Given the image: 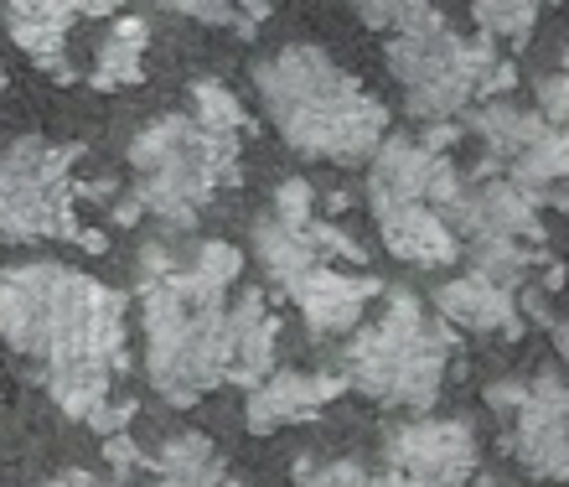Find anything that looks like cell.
Listing matches in <instances>:
<instances>
[{
  "label": "cell",
  "mask_w": 569,
  "mask_h": 487,
  "mask_svg": "<svg viewBox=\"0 0 569 487\" xmlns=\"http://www.w3.org/2000/svg\"><path fill=\"white\" fill-rule=\"evenodd\" d=\"M228 327H233V368H228V384L254 389L274 368V352H280V317L270 311L264 290H239V301H228Z\"/></svg>",
  "instance_id": "16"
},
{
  "label": "cell",
  "mask_w": 569,
  "mask_h": 487,
  "mask_svg": "<svg viewBox=\"0 0 569 487\" xmlns=\"http://www.w3.org/2000/svg\"><path fill=\"white\" fill-rule=\"evenodd\" d=\"M461 337L425 296L415 290H383V311L352 327L342 342L347 384L383 410L425 415L446 389L450 358Z\"/></svg>",
  "instance_id": "3"
},
{
  "label": "cell",
  "mask_w": 569,
  "mask_h": 487,
  "mask_svg": "<svg viewBox=\"0 0 569 487\" xmlns=\"http://www.w3.org/2000/svg\"><path fill=\"white\" fill-rule=\"evenodd\" d=\"M446 223L466 239H533L543 244L539 198L523 192L508 171H466L461 198L446 208Z\"/></svg>",
  "instance_id": "10"
},
{
  "label": "cell",
  "mask_w": 569,
  "mask_h": 487,
  "mask_svg": "<svg viewBox=\"0 0 569 487\" xmlns=\"http://www.w3.org/2000/svg\"><path fill=\"white\" fill-rule=\"evenodd\" d=\"M383 290L389 286H383L378 275H358L352 265L321 259L284 301H296V311H300V321H306L311 337H347L352 327L368 321V306H373Z\"/></svg>",
  "instance_id": "11"
},
{
  "label": "cell",
  "mask_w": 569,
  "mask_h": 487,
  "mask_svg": "<svg viewBox=\"0 0 569 487\" xmlns=\"http://www.w3.org/2000/svg\"><path fill=\"white\" fill-rule=\"evenodd\" d=\"M378 239L399 265H415V270H440L461 259V233L430 202H405V208L378 213Z\"/></svg>",
  "instance_id": "15"
},
{
  "label": "cell",
  "mask_w": 569,
  "mask_h": 487,
  "mask_svg": "<svg viewBox=\"0 0 569 487\" xmlns=\"http://www.w3.org/2000/svg\"><path fill=\"white\" fill-rule=\"evenodd\" d=\"M446 156L430 151L420 136H389L368 161V182H362V202L368 213H389L405 202H430V182Z\"/></svg>",
  "instance_id": "14"
},
{
  "label": "cell",
  "mask_w": 569,
  "mask_h": 487,
  "mask_svg": "<svg viewBox=\"0 0 569 487\" xmlns=\"http://www.w3.org/2000/svg\"><path fill=\"white\" fill-rule=\"evenodd\" d=\"M528 399V374H508V379H497V384H487V410H497L502 420H508L518 405Z\"/></svg>",
  "instance_id": "34"
},
{
  "label": "cell",
  "mask_w": 569,
  "mask_h": 487,
  "mask_svg": "<svg viewBox=\"0 0 569 487\" xmlns=\"http://www.w3.org/2000/svg\"><path fill=\"white\" fill-rule=\"evenodd\" d=\"M508 451L528 477L569 483V379L555 368L528 374V399L508 415Z\"/></svg>",
  "instance_id": "9"
},
{
  "label": "cell",
  "mask_w": 569,
  "mask_h": 487,
  "mask_svg": "<svg viewBox=\"0 0 569 487\" xmlns=\"http://www.w3.org/2000/svg\"><path fill=\"white\" fill-rule=\"evenodd\" d=\"M254 93L264 120L306 161L368 167L389 140V109L316 42H284L254 62Z\"/></svg>",
  "instance_id": "1"
},
{
  "label": "cell",
  "mask_w": 569,
  "mask_h": 487,
  "mask_svg": "<svg viewBox=\"0 0 569 487\" xmlns=\"http://www.w3.org/2000/svg\"><path fill=\"white\" fill-rule=\"evenodd\" d=\"M239 156L243 136H218L202 130L187 115H156L130 136L124 161L136 171V192L146 218L161 233H192L202 208L212 202V192L228 182H239Z\"/></svg>",
  "instance_id": "5"
},
{
  "label": "cell",
  "mask_w": 569,
  "mask_h": 487,
  "mask_svg": "<svg viewBox=\"0 0 569 487\" xmlns=\"http://www.w3.org/2000/svg\"><path fill=\"white\" fill-rule=\"evenodd\" d=\"M559 68H569V47H565V52H559Z\"/></svg>",
  "instance_id": "41"
},
{
  "label": "cell",
  "mask_w": 569,
  "mask_h": 487,
  "mask_svg": "<svg viewBox=\"0 0 569 487\" xmlns=\"http://www.w3.org/2000/svg\"><path fill=\"white\" fill-rule=\"evenodd\" d=\"M140 337H146V374L171 410H187L233 368V327H228V290H212L192 270L171 280H150L136 296Z\"/></svg>",
  "instance_id": "4"
},
{
  "label": "cell",
  "mask_w": 569,
  "mask_h": 487,
  "mask_svg": "<svg viewBox=\"0 0 569 487\" xmlns=\"http://www.w3.org/2000/svg\"><path fill=\"white\" fill-rule=\"evenodd\" d=\"M342 6H352V11H358L362 27L389 31V27H393V16H399V6H405V0H342Z\"/></svg>",
  "instance_id": "36"
},
{
  "label": "cell",
  "mask_w": 569,
  "mask_h": 487,
  "mask_svg": "<svg viewBox=\"0 0 569 487\" xmlns=\"http://www.w3.org/2000/svg\"><path fill=\"white\" fill-rule=\"evenodd\" d=\"M461 120H466V136H477L481 151L492 156V161H502V167H512L549 130V120H543L539 109H523V105H512V99H481V105L466 109Z\"/></svg>",
  "instance_id": "17"
},
{
  "label": "cell",
  "mask_w": 569,
  "mask_h": 487,
  "mask_svg": "<svg viewBox=\"0 0 569 487\" xmlns=\"http://www.w3.org/2000/svg\"><path fill=\"white\" fill-rule=\"evenodd\" d=\"M533 109H539L549 125H569V68L533 78Z\"/></svg>",
  "instance_id": "32"
},
{
  "label": "cell",
  "mask_w": 569,
  "mask_h": 487,
  "mask_svg": "<svg viewBox=\"0 0 569 487\" xmlns=\"http://www.w3.org/2000/svg\"><path fill=\"white\" fill-rule=\"evenodd\" d=\"M150 473H156V487H218L223 483V457H218V446L202 436V430H177V436H166L146 461Z\"/></svg>",
  "instance_id": "21"
},
{
  "label": "cell",
  "mask_w": 569,
  "mask_h": 487,
  "mask_svg": "<svg viewBox=\"0 0 569 487\" xmlns=\"http://www.w3.org/2000/svg\"><path fill=\"white\" fill-rule=\"evenodd\" d=\"M430 306L456 327V332H477V337H502V342H518L528 332V317L518 306V290L492 286L481 275H456V280H440L430 290Z\"/></svg>",
  "instance_id": "13"
},
{
  "label": "cell",
  "mask_w": 569,
  "mask_h": 487,
  "mask_svg": "<svg viewBox=\"0 0 569 487\" xmlns=\"http://www.w3.org/2000/svg\"><path fill=\"white\" fill-rule=\"evenodd\" d=\"M161 11H177V16H192L202 27H223L233 37H254V21L239 11V0H156Z\"/></svg>",
  "instance_id": "28"
},
{
  "label": "cell",
  "mask_w": 569,
  "mask_h": 487,
  "mask_svg": "<svg viewBox=\"0 0 569 487\" xmlns=\"http://www.w3.org/2000/svg\"><path fill=\"white\" fill-rule=\"evenodd\" d=\"M104 461L114 467V483H124L130 473H140L146 467V451H140L136 441H130V430H120V436H104Z\"/></svg>",
  "instance_id": "33"
},
{
  "label": "cell",
  "mask_w": 569,
  "mask_h": 487,
  "mask_svg": "<svg viewBox=\"0 0 569 487\" xmlns=\"http://www.w3.org/2000/svg\"><path fill=\"white\" fill-rule=\"evenodd\" d=\"M146 47H150V21L146 16L120 11L114 27L104 31V42L93 52V89H124V83H140L146 73Z\"/></svg>",
  "instance_id": "23"
},
{
  "label": "cell",
  "mask_w": 569,
  "mask_h": 487,
  "mask_svg": "<svg viewBox=\"0 0 569 487\" xmlns=\"http://www.w3.org/2000/svg\"><path fill=\"white\" fill-rule=\"evenodd\" d=\"M502 58L492 37H461L450 21L425 31H389L383 62L389 78L405 89L409 120H461L466 109L481 99V78Z\"/></svg>",
  "instance_id": "6"
},
{
  "label": "cell",
  "mask_w": 569,
  "mask_h": 487,
  "mask_svg": "<svg viewBox=\"0 0 569 487\" xmlns=\"http://www.w3.org/2000/svg\"><path fill=\"white\" fill-rule=\"evenodd\" d=\"M42 487H104L93 473H58V477H47Z\"/></svg>",
  "instance_id": "38"
},
{
  "label": "cell",
  "mask_w": 569,
  "mask_h": 487,
  "mask_svg": "<svg viewBox=\"0 0 569 487\" xmlns=\"http://www.w3.org/2000/svg\"><path fill=\"white\" fill-rule=\"evenodd\" d=\"M187 93H192V120L202 125V130H218V136H243L249 115H243L239 93L228 89L223 78H192V83H187Z\"/></svg>",
  "instance_id": "26"
},
{
  "label": "cell",
  "mask_w": 569,
  "mask_h": 487,
  "mask_svg": "<svg viewBox=\"0 0 569 487\" xmlns=\"http://www.w3.org/2000/svg\"><path fill=\"white\" fill-rule=\"evenodd\" d=\"M187 255H192V249H177V239H171V233H161V239H146L136 249L140 286H150V280H171L177 270H187Z\"/></svg>",
  "instance_id": "30"
},
{
  "label": "cell",
  "mask_w": 569,
  "mask_h": 487,
  "mask_svg": "<svg viewBox=\"0 0 569 487\" xmlns=\"http://www.w3.org/2000/svg\"><path fill=\"white\" fill-rule=\"evenodd\" d=\"M316 208H321V198H316V187L306 182V177H284L270 198V213L280 218V223H290V229H311L316 218H321Z\"/></svg>",
  "instance_id": "29"
},
{
  "label": "cell",
  "mask_w": 569,
  "mask_h": 487,
  "mask_svg": "<svg viewBox=\"0 0 569 487\" xmlns=\"http://www.w3.org/2000/svg\"><path fill=\"white\" fill-rule=\"evenodd\" d=\"M383 461L389 473L420 477L435 487H466L481 473V441L461 415H430L420 420H399L383 436Z\"/></svg>",
  "instance_id": "8"
},
{
  "label": "cell",
  "mask_w": 569,
  "mask_h": 487,
  "mask_svg": "<svg viewBox=\"0 0 569 487\" xmlns=\"http://www.w3.org/2000/svg\"><path fill=\"white\" fill-rule=\"evenodd\" d=\"M78 16H120L130 0H73Z\"/></svg>",
  "instance_id": "37"
},
{
  "label": "cell",
  "mask_w": 569,
  "mask_h": 487,
  "mask_svg": "<svg viewBox=\"0 0 569 487\" xmlns=\"http://www.w3.org/2000/svg\"><path fill=\"white\" fill-rule=\"evenodd\" d=\"M187 270H192L197 280H208L212 290H233L239 286V275H243V255H239V244L208 239L187 255Z\"/></svg>",
  "instance_id": "27"
},
{
  "label": "cell",
  "mask_w": 569,
  "mask_h": 487,
  "mask_svg": "<svg viewBox=\"0 0 569 487\" xmlns=\"http://www.w3.org/2000/svg\"><path fill=\"white\" fill-rule=\"evenodd\" d=\"M466 487H512V483H502V477H497V473H477V477H471V483H466Z\"/></svg>",
  "instance_id": "40"
},
{
  "label": "cell",
  "mask_w": 569,
  "mask_h": 487,
  "mask_svg": "<svg viewBox=\"0 0 569 487\" xmlns=\"http://www.w3.org/2000/svg\"><path fill=\"white\" fill-rule=\"evenodd\" d=\"M130 420H136V399H114V395L89 415V426L99 430V436H120V430H130Z\"/></svg>",
  "instance_id": "35"
},
{
  "label": "cell",
  "mask_w": 569,
  "mask_h": 487,
  "mask_svg": "<svg viewBox=\"0 0 569 487\" xmlns=\"http://www.w3.org/2000/svg\"><path fill=\"white\" fill-rule=\"evenodd\" d=\"M73 16H78L73 0H6V31H11V42L27 47L31 58L58 78H68L62 37H68Z\"/></svg>",
  "instance_id": "18"
},
{
  "label": "cell",
  "mask_w": 569,
  "mask_h": 487,
  "mask_svg": "<svg viewBox=\"0 0 569 487\" xmlns=\"http://www.w3.org/2000/svg\"><path fill=\"white\" fill-rule=\"evenodd\" d=\"M249 255L259 259V270H264V280L270 286H280L284 296L306 280V275L321 265V249L311 244V233L306 229H290V223H280L274 213L254 218V229H249Z\"/></svg>",
  "instance_id": "19"
},
{
  "label": "cell",
  "mask_w": 569,
  "mask_h": 487,
  "mask_svg": "<svg viewBox=\"0 0 569 487\" xmlns=\"http://www.w3.org/2000/svg\"><path fill=\"white\" fill-rule=\"evenodd\" d=\"M306 233H311V244L321 249V259H331V265H352V270H358L362 259H368L362 239H352V233H347L342 223H331V218H316Z\"/></svg>",
  "instance_id": "31"
},
{
  "label": "cell",
  "mask_w": 569,
  "mask_h": 487,
  "mask_svg": "<svg viewBox=\"0 0 569 487\" xmlns=\"http://www.w3.org/2000/svg\"><path fill=\"white\" fill-rule=\"evenodd\" d=\"M461 259H466V270L481 275V280L518 290L539 275V265L549 255H543V244H533V239H466Z\"/></svg>",
  "instance_id": "24"
},
{
  "label": "cell",
  "mask_w": 569,
  "mask_h": 487,
  "mask_svg": "<svg viewBox=\"0 0 569 487\" xmlns=\"http://www.w3.org/2000/svg\"><path fill=\"white\" fill-rule=\"evenodd\" d=\"M352 384L347 374H306V368H270L264 379L249 389V405H243V426L254 436H270L280 426H306L327 410L337 395H347Z\"/></svg>",
  "instance_id": "12"
},
{
  "label": "cell",
  "mask_w": 569,
  "mask_h": 487,
  "mask_svg": "<svg viewBox=\"0 0 569 487\" xmlns=\"http://www.w3.org/2000/svg\"><path fill=\"white\" fill-rule=\"evenodd\" d=\"M555 352H559V364L569 368V317L555 321Z\"/></svg>",
  "instance_id": "39"
},
{
  "label": "cell",
  "mask_w": 569,
  "mask_h": 487,
  "mask_svg": "<svg viewBox=\"0 0 569 487\" xmlns=\"http://www.w3.org/2000/svg\"><path fill=\"white\" fill-rule=\"evenodd\" d=\"M555 0H471V21L492 42H528Z\"/></svg>",
  "instance_id": "25"
},
{
  "label": "cell",
  "mask_w": 569,
  "mask_h": 487,
  "mask_svg": "<svg viewBox=\"0 0 569 487\" xmlns=\"http://www.w3.org/2000/svg\"><path fill=\"white\" fill-rule=\"evenodd\" d=\"M124 374V364H109V358H58V364H47V395L58 405L68 420H83L89 426V415L114 395V379Z\"/></svg>",
  "instance_id": "20"
},
{
  "label": "cell",
  "mask_w": 569,
  "mask_h": 487,
  "mask_svg": "<svg viewBox=\"0 0 569 487\" xmlns=\"http://www.w3.org/2000/svg\"><path fill=\"white\" fill-rule=\"evenodd\" d=\"M508 177L523 187V192H533L539 208L543 202L569 208V125H549V130L508 167Z\"/></svg>",
  "instance_id": "22"
},
{
  "label": "cell",
  "mask_w": 569,
  "mask_h": 487,
  "mask_svg": "<svg viewBox=\"0 0 569 487\" xmlns=\"http://www.w3.org/2000/svg\"><path fill=\"white\" fill-rule=\"evenodd\" d=\"M78 146L21 136L0 151V239L47 244L78 233Z\"/></svg>",
  "instance_id": "7"
},
{
  "label": "cell",
  "mask_w": 569,
  "mask_h": 487,
  "mask_svg": "<svg viewBox=\"0 0 569 487\" xmlns=\"http://www.w3.org/2000/svg\"><path fill=\"white\" fill-rule=\"evenodd\" d=\"M130 306L104 280L58 265L27 259L0 270V342L21 358L58 364V358H114L124 364Z\"/></svg>",
  "instance_id": "2"
}]
</instances>
